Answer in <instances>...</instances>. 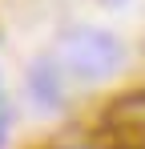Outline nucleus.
<instances>
[{
  "instance_id": "1",
  "label": "nucleus",
  "mask_w": 145,
  "mask_h": 149,
  "mask_svg": "<svg viewBox=\"0 0 145 149\" xmlns=\"http://www.w3.org/2000/svg\"><path fill=\"white\" fill-rule=\"evenodd\" d=\"M52 56L69 81H101L121 65V45L105 28H72L56 40Z\"/></svg>"
},
{
  "instance_id": "3",
  "label": "nucleus",
  "mask_w": 145,
  "mask_h": 149,
  "mask_svg": "<svg viewBox=\"0 0 145 149\" xmlns=\"http://www.w3.org/2000/svg\"><path fill=\"white\" fill-rule=\"evenodd\" d=\"M8 141V93H4V81H0V149Z\"/></svg>"
},
{
  "instance_id": "2",
  "label": "nucleus",
  "mask_w": 145,
  "mask_h": 149,
  "mask_svg": "<svg viewBox=\"0 0 145 149\" xmlns=\"http://www.w3.org/2000/svg\"><path fill=\"white\" fill-rule=\"evenodd\" d=\"M28 97L36 109H61L65 105V89H69V77L61 73V65H56V56H36L32 65H28Z\"/></svg>"
}]
</instances>
